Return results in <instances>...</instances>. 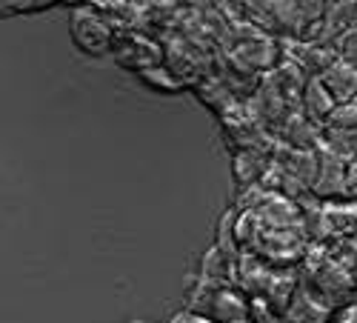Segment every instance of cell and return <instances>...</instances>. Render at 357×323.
Segmentation results:
<instances>
[{
  "instance_id": "6da1fadb",
  "label": "cell",
  "mask_w": 357,
  "mask_h": 323,
  "mask_svg": "<svg viewBox=\"0 0 357 323\" xmlns=\"http://www.w3.org/2000/svg\"><path fill=\"white\" fill-rule=\"evenodd\" d=\"M72 17H69V32L72 40L80 52L86 54H106L114 49V29L92 9V3H69Z\"/></svg>"
},
{
  "instance_id": "277c9868",
  "label": "cell",
  "mask_w": 357,
  "mask_h": 323,
  "mask_svg": "<svg viewBox=\"0 0 357 323\" xmlns=\"http://www.w3.org/2000/svg\"><path fill=\"white\" fill-rule=\"evenodd\" d=\"M320 83L326 86V92L337 100V106L351 103L357 98V66L337 57V61L320 75Z\"/></svg>"
},
{
  "instance_id": "e0dca14e",
  "label": "cell",
  "mask_w": 357,
  "mask_h": 323,
  "mask_svg": "<svg viewBox=\"0 0 357 323\" xmlns=\"http://www.w3.org/2000/svg\"><path fill=\"white\" fill-rule=\"evenodd\" d=\"M135 323H143V320H135Z\"/></svg>"
},
{
  "instance_id": "3957f363",
  "label": "cell",
  "mask_w": 357,
  "mask_h": 323,
  "mask_svg": "<svg viewBox=\"0 0 357 323\" xmlns=\"http://www.w3.org/2000/svg\"><path fill=\"white\" fill-rule=\"evenodd\" d=\"M320 174H317V183L312 186V195L320 200H340L343 197V186H346V160H340L337 155H332L326 146H320Z\"/></svg>"
},
{
  "instance_id": "5b68a950",
  "label": "cell",
  "mask_w": 357,
  "mask_h": 323,
  "mask_svg": "<svg viewBox=\"0 0 357 323\" xmlns=\"http://www.w3.org/2000/svg\"><path fill=\"white\" fill-rule=\"evenodd\" d=\"M280 137H283L286 146H291V149H301V152L320 149V126L312 123L306 114H297V112L294 114H286Z\"/></svg>"
},
{
  "instance_id": "2e32d148",
  "label": "cell",
  "mask_w": 357,
  "mask_h": 323,
  "mask_svg": "<svg viewBox=\"0 0 357 323\" xmlns=\"http://www.w3.org/2000/svg\"><path fill=\"white\" fill-rule=\"evenodd\" d=\"M335 323H357V306H346V309H340V315H337Z\"/></svg>"
},
{
  "instance_id": "7c38bea8",
  "label": "cell",
  "mask_w": 357,
  "mask_h": 323,
  "mask_svg": "<svg viewBox=\"0 0 357 323\" xmlns=\"http://www.w3.org/2000/svg\"><path fill=\"white\" fill-rule=\"evenodd\" d=\"M54 3L52 0H23V3H12V0H6V3H0V15H12V12H17V15H29V12H46V9H52Z\"/></svg>"
},
{
  "instance_id": "7a4b0ae2",
  "label": "cell",
  "mask_w": 357,
  "mask_h": 323,
  "mask_svg": "<svg viewBox=\"0 0 357 323\" xmlns=\"http://www.w3.org/2000/svg\"><path fill=\"white\" fill-rule=\"evenodd\" d=\"M112 54H114V61L121 63L123 69L137 72V75H143L149 69H158L160 61H163L160 46L155 40L143 38V35H126L121 40H114Z\"/></svg>"
},
{
  "instance_id": "8fae6325",
  "label": "cell",
  "mask_w": 357,
  "mask_h": 323,
  "mask_svg": "<svg viewBox=\"0 0 357 323\" xmlns=\"http://www.w3.org/2000/svg\"><path fill=\"white\" fill-rule=\"evenodd\" d=\"M326 126H337V129H351V132H357V98H354L351 103L337 106L335 114H332V121L326 123Z\"/></svg>"
},
{
  "instance_id": "9c48e42d",
  "label": "cell",
  "mask_w": 357,
  "mask_h": 323,
  "mask_svg": "<svg viewBox=\"0 0 357 323\" xmlns=\"http://www.w3.org/2000/svg\"><path fill=\"white\" fill-rule=\"evenodd\" d=\"M269 166L272 163L266 160L260 152H237L234 155V181L241 186H252L269 172Z\"/></svg>"
},
{
  "instance_id": "9a60e30c",
  "label": "cell",
  "mask_w": 357,
  "mask_h": 323,
  "mask_svg": "<svg viewBox=\"0 0 357 323\" xmlns=\"http://www.w3.org/2000/svg\"><path fill=\"white\" fill-rule=\"evenodd\" d=\"M169 323H215V320L206 315H197V312H177L174 317H169Z\"/></svg>"
},
{
  "instance_id": "52a82bcc",
  "label": "cell",
  "mask_w": 357,
  "mask_h": 323,
  "mask_svg": "<svg viewBox=\"0 0 357 323\" xmlns=\"http://www.w3.org/2000/svg\"><path fill=\"white\" fill-rule=\"evenodd\" d=\"M246 315H249L246 303L229 289H218L209 306H206V317H212L215 323H241Z\"/></svg>"
},
{
  "instance_id": "4fadbf2b",
  "label": "cell",
  "mask_w": 357,
  "mask_h": 323,
  "mask_svg": "<svg viewBox=\"0 0 357 323\" xmlns=\"http://www.w3.org/2000/svg\"><path fill=\"white\" fill-rule=\"evenodd\" d=\"M337 49H340V57H343V61H349L351 66H357V26L349 29V32L340 38Z\"/></svg>"
},
{
  "instance_id": "ba28073f",
  "label": "cell",
  "mask_w": 357,
  "mask_h": 323,
  "mask_svg": "<svg viewBox=\"0 0 357 323\" xmlns=\"http://www.w3.org/2000/svg\"><path fill=\"white\" fill-rule=\"evenodd\" d=\"M320 146H326L332 155H337L346 163L357 160V132H351V129L323 126L320 129Z\"/></svg>"
},
{
  "instance_id": "30bf717a",
  "label": "cell",
  "mask_w": 357,
  "mask_h": 323,
  "mask_svg": "<svg viewBox=\"0 0 357 323\" xmlns=\"http://www.w3.org/2000/svg\"><path fill=\"white\" fill-rule=\"evenodd\" d=\"M140 80L149 86V89L163 92V95H174V92H181V89H183V80L177 77L172 69H166V66H158V69L143 72Z\"/></svg>"
},
{
  "instance_id": "8992f818",
  "label": "cell",
  "mask_w": 357,
  "mask_h": 323,
  "mask_svg": "<svg viewBox=\"0 0 357 323\" xmlns=\"http://www.w3.org/2000/svg\"><path fill=\"white\" fill-rule=\"evenodd\" d=\"M303 114L312 123H317L320 129L332 121V114L337 109V100L326 92V86L320 83V77H309V83L303 86Z\"/></svg>"
},
{
  "instance_id": "5bb4252c",
  "label": "cell",
  "mask_w": 357,
  "mask_h": 323,
  "mask_svg": "<svg viewBox=\"0 0 357 323\" xmlns=\"http://www.w3.org/2000/svg\"><path fill=\"white\" fill-rule=\"evenodd\" d=\"M343 200L357 203V160L346 166V186H343Z\"/></svg>"
}]
</instances>
